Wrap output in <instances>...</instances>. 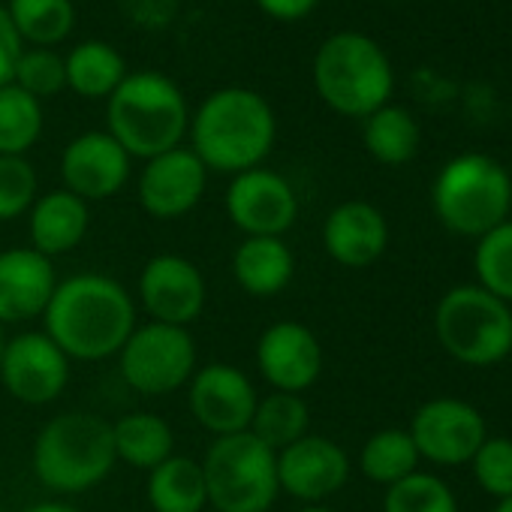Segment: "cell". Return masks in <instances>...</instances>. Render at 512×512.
<instances>
[{"label":"cell","mask_w":512,"mask_h":512,"mask_svg":"<svg viewBox=\"0 0 512 512\" xmlns=\"http://www.w3.org/2000/svg\"><path fill=\"white\" fill-rule=\"evenodd\" d=\"M136 329V302L109 275L85 272L58 281L43 314V332L70 362H100L118 356Z\"/></svg>","instance_id":"1"},{"label":"cell","mask_w":512,"mask_h":512,"mask_svg":"<svg viewBox=\"0 0 512 512\" xmlns=\"http://www.w3.org/2000/svg\"><path fill=\"white\" fill-rule=\"evenodd\" d=\"M187 133L190 151L208 172L238 175L263 166L275 148L278 121L263 94L232 85L202 100Z\"/></svg>","instance_id":"2"},{"label":"cell","mask_w":512,"mask_h":512,"mask_svg":"<svg viewBox=\"0 0 512 512\" xmlns=\"http://www.w3.org/2000/svg\"><path fill=\"white\" fill-rule=\"evenodd\" d=\"M109 136L139 160L181 145L190 130V109L181 88L154 70L127 73L106 106Z\"/></svg>","instance_id":"3"},{"label":"cell","mask_w":512,"mask_h":512,"mask_svg":"<svg viewBox=\"0 0 512 512\" xmlns=\"http://www.w3.org/2000/svg\"><path fill=\"white\" fill-rule=\"evenodd\" d=\"M31 461L37 479L49 491L85 494L97 488L118 464L112 422L88 410L58 413L40 428Z\"/></svg>","instance_id":"4"},{"label":"cell","mask_w":512,"mask_h":512,"mask_svg":"<svg viewBox=\"0 0 512 512\" xmlns=\"http://www.w3.org/2000/svg\"><path fill=\"white\" fill-rule=\"evenodd\" d=\"M395 85L386 52L359 31L332 34L314 58V88L320 100L344 118H368L389 103Z\"/></svg>","instance_id":"5"},{"label":"cell","mask_w":512,"mask_h":512,"mask_svg":"<svg viewBox=\"0 0 512 512\" xmlns=\"http://www.w3.org/2000/svg\"><path fill=\"white\" fill-rule=\"evenodd\" d=\"M437 220L464 238H482L512 211V178L488 154H458L434 178Z\"/></svg>","instance_id":"6"},{"label":"cell","mask_w":512,"mask_h":512,"mask_svg":"<svg viewBox=\"0 0 512 512\" xmlns=\"http://www.w3.org/2000/svg\"><path fill=\"white\" fill-rule=\"evenodd\" d=\"M199 464L208 506L217 512H269L281 494L278 452L250 431L214 437Z\"/></svg>","instance_id":"7"},{"label":"cell","mask_w":512,"mask_h":512,"mask_svg":"<svg viewBox=\"0 0 512 512\" xmlns=\"http://www.w3.org/2000/svg\"><path fill=\"white\" fill-rule=\"evenodd\" d=\"M434 335L461 365H500L512 353V308L479 284L452 287L437 302Z\"/></svg>","instance_id":"8"},{"label":"cell","mask_w":512,"mask_h":512,"mask_svg":"<svg viewBox=\"0 0 512 512\" xmlns=\"http://www.w3.org/2000/svg\"><path fill=\"white\" fill-rule=\"evenodd\" d=\"M121 377L130 389L148 398H163L187 389L196 374V341L190 329L148 320L136 326L118 353Z\"/></svg>","instance_id":"9"},{"label":"cell","mask_w":512,"mask_h":512,"mask_svg":"<svg viewBox=\"0 0 512 512\" xmlns=\"http://www.w3.org/2000/svg\"><path fill=\"white\" fill-rule=\"evenodd\" d=\"M226 214L244 238H284L299 217V196L281 172L256 166L232 175L226 187Z\"/></svg>","instance_id":"10"},{"label":"cell","mask_w":512,"mask_h":512,"mask_svg":"<svg viewBox=\"0 0 512 512\" xmlns=\"http://www.w3.org/2000/svg\"><path fill=\"white\" fill-rule=\"evenodd\" d=\"M136 296L154 323L190 329L205 311L208 287L193 260L181 253H157L139 272Z\"/></svg>","instance_id":"11"},{"label":"cell","mask_w":512,"mask_h":512,"mask_svg":"<svg viewBox=\"0 0 512 512\" xmlns=\"http://www.w3.org/2000/svg\"><path fill=\"white\" fill-rule=\"evenodd\" d=\"M407 431L419 449V458H425L437 467L470 464V458L488 437L482 413L461 398L425 401L413 413V422Z\"/></svg>","instance_id":"12"},{"label":"cell","mask_w":512,"mask_h":512,"mask_svg":"<svg viewBox=\"0 0 512 512\" xmlns=\"http://www.w3.org/2000/svg\"><path fill=\"white\" fill-rule=\"evenodd\" d=\"M0 383L16 401L46 407L58 401L70 383V356L46 332H22L7 338Z\"/></svg>","instance_id":"13"},{"label":"cell","mask_w":512,"mask_h":512,"mask_svg":"<svg viewBox=\"0 0 512 512\" xmlns=\"http://www.w3.org/2000/svg\"><path fill=\"white\" fill-rule=\"evenodd\" d=\"M256 401L260 395H256L250 377L229 362L202 365L187 383L190 416L214 437L247 431Z\"/></svg>","instance_id":"14"},{"label":"cell","mask_w":512,"mask_h":512,"mask_svg":"<svg viewBox=\"0 0 512 512\" xmlns=\"http://www.w3.org/2000/svg\"><path fill=\"white\" fill-rule=\"evenodd\" d=\"M253 359L256 371L275 392L305 395L323 374V344L296 320H281L263 329Z\"/></svg>","instance_id":"15"},{"label":"cell","mask_w":512,"mask_h":512,"mask_svg":"<svg viewBox=\"0 0 512 512\" xmlns=\"http://www.w3.org/2000/svg\"><path fill=\"white\" fill-rule=\"evenodd\" d=\"M208 187V169L205 163L184 145L163 151L151 160H145L136 196L142 211H148L157 220H178L190 214Z\"/></svg>","instance_id":"16"},{"label":"cell","mask_w":512,"mask_h":512,"mask_svg":"<svg viewBox=\"0 0 512 512\" xmlns=\"http://www.w3.org/2000/svg\"><path fill=\"white\" fill-rule=\"evenodd\" d=\"M350 479V455L323 434H305L278 452V488L299 503H326Z\"/></svg>","instance_id":"17"},{"label":"cell","mask_w":512,"mask_h":512,"mask_svg":"<svg viewBox=\"0 0 512 512\" xmlns=\"http://www.w3.org/2000/svg\"><path fill=\"white\" fill-rule=\"evenodd\" d=\"M130 154L103 130H88L76 136L61 154L64 190L85 202H103L124 190L130 178Z\"/></svg>","instance_id":"18"},{"label":"cell","mask_w":512,"mask_h":512,"mask_svg":"<svg viewBox=\"0 0 512 512\" xmlns=\"http://www.w3.org/2000/svg\"><path fill=\"white\" fill-rule=\"evenodd\" d=\"M58 275L49 256L34 247L0 250V326L43 320Z\"/></svg>","instance_id":"19"},{"label":"cell","mask_w":512,"mask_h":512,"mask_svg":"<svg viewBox=\"0 0 512 512\" xmlns=\"http://www.w3.org/2000/svg\"><path fill=\"white\" fill-rule=\"evenodd\" d=\"M323 247L344 269H368L389 247V223L371 202H341L323 223Z\"/></svg>","instance_id":"20"},{"label":"cell","mask_w":512,"mask_h":512,"mask_svg":"<svg viewBox=\"0 0 512 512\" xmlns=\"http://www.w3.org/2000/svg\"><path fill=\"white\" fill-rule=\"evenodd\" d=\"M88 226H91L88 202L64 187L40 193L28 211L31 247L37 253L49 256V260L76 250L82 244V238L88 235Z\"/></svg>","instance_id":"21"},{"label":"cell","mask_w":512,"mask_h":512,"mask_svg":"<svg viewBox=\"0 0 512 512\" xmlns=\"http://www.w3.org/2000/svg\"><path fill=\"white\" fill-rule=\"evenodd\" d=\"M296 275V256L284 238L250 235L232 253V278L253 299L281 296Z\"/></svg>","instance_id":"22"},{"label":"cell","mask_w":512,"mask_h":512,"mask_svg":"<svg viewBox=\"0 0 512 512\" xmlns=\"http://www.w3.org/2000/svg\"><path fill=\"white\" fill-rule=\"evenodd\" d=\"M112 443L115 458L124 461L133 470H154L169 455H175V431L172 425L157 413H127L118 422H112Z\"/></svg>","instance_id":"23"},{"label":"cell","mask_w":512,"mask_h":512,"mask_svg":"<svg viewBox=\"0 0 512 512\" xmlns=\"http://www.w3.org/2000/svg\"><path fill=\"white\" fill-rule=\"evenodd\" d=\"M145 494L154 512H202L208 506L202 464L190 455H169L148 470Z\"/></svg>","instance_id":"24"},{"label":"cell","mask_w":512,"mask_h":512,"mask_svg":"<svg viewBox=\"0 0 512 512\" xmlns=\"http://www.w3.org/2000/svg\"><path fill=\"white\" fill-rule=\"evenodd\" d=\"M362 142L368 154L383 163V166H404L419 154L422 145V130L419 121L404 109V106H380L365 118L362 127Z\"/></svg>","instance_id":"25"},{"label":"cell","mask_w":512,"mask_h":512,"mask_svg":"<svg viewBox=\"0 0 512 512\" xmlns=\"http://www.w3.org/2000/svg\"><path fill=\"white\" fill-rule=\"evenodd\" d=\"M64 67H67V88H73L79 97H88V100H103V97L109 100L112 91L127 76V64L121 52L100 40L79 43L64 58Z\"/></svg>","instance_id":"26"},{"label":"cell","mask_w":512,"mask_h":512,"mask_svg":"<svg viewBox=\"0 0 512 512\" xmlns=\"http://www.w3.org/2000/svg\"><path fill=\"white\" fill-rule=\"evenodd\" d=\"M256 440L266 443L269 449L281 452L290 443L302 440L305 434H311V410L308 401L302 395L293 392H269L266 398L256 401L250 428H247Z\"/></svg>","instance_id":"27"},{"label":"cell","mask_w":512,"mask_h":512,"mask_svg":"<svg viewBox=\"0 0 512 512\" xmlns=\"http://www.w3.org/2000/svg\"><path fill=\"white\" fill-rule=\"evenodd\" d=\"M419 449L407 428H380L359 449V470L389 488L419 470Z\"/></svg>","instance_id":"28"},{"label":"cell","mask_w":512,"mask_h":512,"mask_svg":"<svg viewBox=\"0 0 512 512\" xmlns=\"http://www.w3.org/2000/svg\"><path fill=\"white\" fill-rule=\"evenodd\" d=\"M7 13L16 34L31 49H52L64 43L76 28L73 0H10Z\"/></svg>","instance_id":"29"},{"label":"cell","mask_w":512,"mask_h":512,"mask_svg":"<svg viewBox=\"0 0 512 512\" xmlns=\"http://www.w3.org/2000/svg\"><path fill=\"white\" fill-rule=\"evenodd\" d=\"M43 136V106L19 85L0 88V154L25 157Z\"/></svg>","instance_id":"30"},{"label":"cell","mask_w":512,"mask_h":512,"mask_svg":"<svg viewBox=\"0 0 512 512\" xmlns=\"http://www.w3.org/2000/svg\"><path fill=\"white\" fill-rule=\"evenodd\" d=\"M473 269L479 287L497 296L500 302L512 305V220H503L482 238H476Z\"/></svg>","instance_id":"31"},{"label":"cell","mask_w":512,"mask_h":512,"mask_svg":"<svg viewBox=\"0 0 512 512\" xmlns=\"http://www.w3.org/2000/svg\"><path fill=\"white\" fill-rule=\"evenodd\" d=\"M383 512H458V500L440 476L416 470L386 488Z\"/></svg>","instance_id":"32"},{"label":"cell","mask_w":512,"mask_h":512,"mask_svg":"<svg viewBox=\"0 0 512 512\" xmlns=\"http://www.w3.org/2000/svg\"><path fill=\"white\" fill-rule=\"evenodd\" d=\"M37 196H40V181L31 160L0 154V223L19 220L22 214H28Z\"/></svg>","instance_id":"33"},{"label":"cell","mask_w":512,"mask_h":512,"mask_svg":"<svg viewBox=\"0 0 512 512\" xmlns=\"http://www.w3.org/2000/svg\"><path fill=\"white\" fill-rule=\"evenodd\" d=\"M13 85H19L22 91H28L37 100L61 94L67 88L64 58L55 49H25L16 64Z\"/></svg>","instance_id":"34"},{"label":"cell","mask_w":512,"mask_h":512,"mask_svg":"<svg viewBox=\"0 0 512 512\" xmlns=\"http://www.w3.org/2000/svg\"><path fill=\"white\" fill-rule=\"evenodd\" d=\"M479 488L497 500L512 497V437H485L470 458Z\"/></svg>","instance_id":"35"},{"label":"cell","mask_w":512,"mask_h":512,"mask_svg":"<svg viewBox=\"0 0 512 512\" xmlns=\"http://www.w3.org/2000/svg\"><path fill=\"white\" fill-rule=\"evenodd\" d=\"M22 52H25V43L13 28V19H10L7 7L0 4V88L13 85L16 64H19Z\"/></svg>","instance_id":"36"},{"label":"cell","mask_w":512,"mask_h":512,"mask_svg":"<svg viewBox=\"0 0 512 512\" xmlns=\"http://www.w3.org/2000/svg\"><path fill=\"white\" fill-rule=\"evenodd\" d=\"M317 4L320 0H256V7L275 22H302L317 10Z\"/></svg>","instance_id":"37"},{"label":"cell","mask_w":512,"mask_h":512,"mask_svg":"<svg viewBox=\"0 0 512 512\" xmlns=\"http://www.w3.org/2000/svg\"><path fill=\"white\" fill-rule=\"evenodd\" d=\"M25 512H79L76 506L64 503V500H40L34 506H28Z\"/></svg>","instance_id":"38"},{"label":"cell","mask_w":512,"mask_h":512,"mask_svg":"<svg viewBox=\"0 0 512 512\" xmlns=\"http://www.w3.org/2000/svg\"><path fill=\"white\" fill-rule=\"evenodd\" d=\"M299 512H338V509H332V506H326V503H305Z\"/></svg>","instance_id":"39"},{"label":"cell","mask_w":512,"mask_h":512,"mask_svg":"<svg viewBox=\"0 0 512 512\" xmlns=\"http://www.w3.org/2000/svg\"><path fill=\"white\" fill-rule=\"evenodd\" d=\"M494 512H512V497H506V500H497V509Z\"/></svg>","instance_id":"40"},{"label":"cell","mask_w":512,"mask_h":512,"mask_svg":"<svg viewBox=\"0 0 512 512\" xmlns=\"http://www.w3.org/2000/svg\"><path fill=\"white\" fill-rule=\"evenodd\" d=\"M4 347H7V335H4V326H0V359H4Z\"/></svg>","instance_id":"41"},{"label":"cell","mask_w":512,"mask_h":512,"mask_svg":"<svg viewBox=\"0 0 512 512\" xmlns=\"http://www.w3.org/2000/svg\"><path fill=\"white\" fill-rule=\"evenodd\" d=\"M0 512H7V509H4V506H0Z\"/></svg>","instance_id":"42"}]
</instances>
